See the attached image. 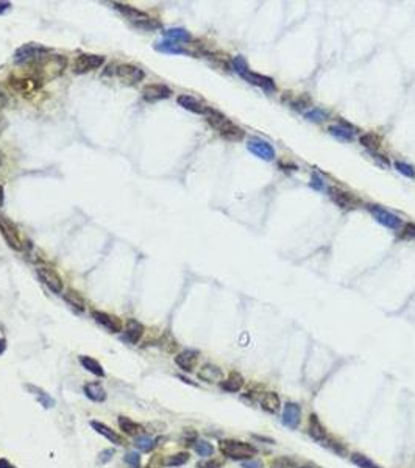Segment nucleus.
Returning <instances> with one entry per match:
<instances>
[{
	"label": "nucleus",
	"mask_w": 415,
	"mask_h": 468,
	"mask_svg": "<svg viewBox=\"0 0 415 468\" xmlns=\"http://www.w3.org/2000/svg\"><path fill=\"white\" fill-rule=\"evenodd\" d=\"M5 350H6V340L0 337V354L5 353Z\"/></svg>",
	"instance_id": "nucleus-54"
},
{
	"label": "nucleus",
	"mask_w": 415,
	"mask_h": 468,
	"mask_svg": "<svg viewBox=\"0 0 415 468\" xmlns=\"http://www.w3.org/2000/svg\"><path fill=\"white\" fill-rule=\"evenodd\" d=\"M105 63V57L102 55H94V53H83L80 55L75 63H74V71L77 74H84L89 71H95L98 68H102Z\"/></svg>",
	"instance_id": "nucleus-7"
},
{
	"label": "nucleus",
	"mask_w": 415,
	"mask_h": 468,
	"mask_svg": "<svg viewBox=\"0 0 415 468\" xmlns=\"http://www.w3.org/2000/svg\"><path fill=\"white\" fill-rule=\"evenodd\" d=\"M78 361H80V364L83 365V369H86L89 373H92V375H95V376H98V378H105L106 373H105L103 365L100 364L97 359L91 358V356L82 354V356H78Z\"/></svg>",
	"instance_id": "nucleus-26"
},
{
	"label": "nucleus",
	"mask_w": 415,
	"mask_h": 468,
	"mask_svg": "<svg viewBox=\"0 0 415 468\" xmlns=\"http://www.w3.org/2000/svg\"><path fill=\"white\" fill-rule=\"evenodd\" d=\"M83 392H84V395L89 399L94 401V403H103V401L106 399V390L103 389V386L100 383H87V384H84Z\"/></svg>",
	"instance_id": "nucleus-22"
},
{
	"label": "nucleus",
	"mask_w": 415,
	"mask_h": 468,
	"mask_svg": "<svg viewBox=\"0 0 415 468\" xmlns=\"http://www.w3.org/2000/svg\"><path fill=\"white\" fill-rule=\"evenodd\" d=\"M114 454H116V451H114L113 448H106V450H103V451L98 453L97 462H98L100 465H105V464H108L111 459L114 458Z\"/></svg>",
	"instance_id": "nucleus-44"
},
{
	"label": "nucleus",
	"mask_w": 415,
	"mask_h": 468,
	"mask_svg": "<svg viewBox=\"0 0 415 468\" xmlns=\"http://www.w3.org/2000/svg\"><path fill=\"white\" fill-rule=\"evenodd\" d=\"M359 141H361L362 146L365 149H368V150H376L381 146V138L378 135H375V133H367V135H362Z\"/></svg>",
	"instance_id": "nucleus-37"
},
{
	"label": "nucleus",
	"mask_w": 415,
	"mask_h": 468,
	"mask_svg": "<svg viewBox=\"0 0 415 468\" xmlns=\"http://www.w3.org/2000/svg\"><path fill=\"white\" fill-rule=\"evenodd\" d=\"M116 75L119 77V80L123 83V84H128V86H134L138 84L139 81L144 80V71L138 66H133V64H120L117 66L116 69Z\"/></svg>",
	"instance_id": "nucleus-8"
},
{
	"label": "nucleus",
	"mask_w": 415,
	"mask_h": 468,
	"mask_svg": "<svg viewBox=\"0 0 415 468\" xmlns=\"http://www.w3.org/2000/svg\"><path fill=\"white\" fill-rule=\"evenodd\" d=\"M328 192H330V197H331L332 202L340 208H354V205L357 203V200L350 192L342 191V189L335 187V186L330 187Z\"/></svg>",
	"instance_id": "nucleus-17"
},
{
	"label": "nucleus",
	"mask_w": 415,
	"mask_h": 468,
	"mask_svg": "<svg viewBox=\"0 0 415 468\" xmlns=\"http://www.w3.org/2000/svg\"><path fill=\"white\" fill-rule=\"evenodd\" d=\"M309 432H311V436L316 440H325V439H327V431H325V428L322 426V423L319 421L317 415H311Z\"/></svg>",
	"instance_id": "nucleus-32"
},
{
	"label": "nucleus",
	"mask_w": 415,
	"mask_h": 468,
	"mask_svg": "<svg viewBox=\"0 0 415 468\" xmlns=\"http://www.w3.org/2000/svg\"><path fill=\"white\" fill-rule=\"evenodd\" d=\"M119 428L123 431V434H127L130 437H138L144 432V426L136 423L134 420H131L130 417H125V415H120L119 417Z\"/></svg>",
	"instance_id": "nucleus-23"
},
{
	"label": "nucleus",
	"mask_w": 415,
	"mask_h": 468,
	"mask_svg": "<svg viewBox=\"0 0 415 468\" xmlns=\"http://www.w3.org/2000/svg\"><path fill=\"white\" fill-rule=\"evenodd\" d=\"M9 8H11L9 2H0V14H3L5 11H8Z\"/></svg>",
	"instance_id": "nucleus-50"
},
{
	"label": "nucleus",
	"mask_w": 415,
	"mask_h": 468,
	"mask_svg": "<svg viewBox=\"0 0 415 468\" xmlns=\"http://www.w3.org/2000/svg\"><path fill=\"white\" fill-rule=\"evenodd\" d=\"M113 5H114V8L117 11H120L123 16H125L127 19H130L131 22H134L136 25L138 24H145V22L152 20V17L145 13V11H141L136 6H131V5H127V3H119V2H116Z\"/></svg>",
	"instance_id": "nucleus-12"
},
{
	"label": "nucleus",
	"mask_w": 415,
	"mask_h": 468,
	"mask_svg": "<svg viewBox=\"0 0 415 468\" xmlns=\"http://www.w3.org/2000/svg\"><path fill=\"white\" fill-rule=\"evenodd\" d=\"M0 468H16V467L13 464H9L6 459L2 458V459H0Z\"/></svg>",
	"instance_id": "nucleus-51"
},
{
	"label": "nucleus",
	"mask_w": 415,
	"mask_h": 468,
	"mask_svg": "<svg viewBox=\"0 0 415 468\" xmlns=\"http://www.w3.org/2000/svg\"><path fill=\"white\" fill-rule=\"evenodd\" d=\"M242 468H264V465H262V462L261 461H247V462H242V465H241Z\"/></svg>",
	"instance_id": "nucleus-48"
},
{
	"label": "nucleus",
	"mask_w": 415,
	"mask_h": 468,
	"mask_svg": "<svg viewBox=\"0 0 415 468\" xmlns=\"http://www.w3.org/2000/svg\"><path fill=\"white\" fill-rule=\"evenodd\" d=\"M0 164H2V153H0Z\"/></svg>",
	"instance_id": "nucleus-55"
},
{
	"label": "nucleus",
	"mask_w": 415,
	"mask_h": 468,
	"mask_svg": "<svg viewBox=\"0 0 415 468\" xmlns=\"http://www.w3.org/2000/svg\"><path fill=\"white\" fill-rule=\"evenodd\" d=\"M144 331H145V328L141 321L130 318L125 325V329H123V340H127L131 345H136L142 339Z\"/></svg>",
	"instance_id": "nucleus-15"
},
{
	"label": "nucleus",
	"mask_w": 415,
	"mask_h": 468,
	"mask_svg": "<svg viewBox=\"0 0 415 468\" xmlns=\"http://www.w3.org/2000/svg\"><path fill=\"white\" fill-rule=\"evenodd\" d=\"M155 49L161 52V53H172V55H183V53H189V50L186 47H183V44L179 42H173V41H160L155 44Z\"/></svg>",
	"instance_id": "nucleus-27"
},
{
	"label": "nucleus",
	"mask_w": 415,
	"mask_h": 468,
	"mask_svg": "<svg viewBox=\"0 0 415 468\" xmlns=\"http://www.w3.org/2000/svg\"><path fill=\"white\" fill-rule=\"evenodd\" d=\"M351 462L354 465H357L359 468H381L379 465H376L373 461H370L367 456H364L361 453H353L351 454Z\"/></svg>",
	"instance_id": "nucleus-38"
},
{
	"label": "nucleus",
	"mask_w": 415,
	"mask_h": 468,
	"mask_svg": "<svg viewBox=\"0 0 415 468\" xmlns=\"http://www.w3.org/2000/svg\"><path fill=\"white\" fill-rule=\"evenodd\" d=\"M125 464L130 468H141V456L136 451H128L125 454Z\"/></svg>",
	"instance_id": "nucleus-41"
},
{
	"label": "nucleus",
	"mask_w": 415,
	"mask_h": 468,
	"mask_svg": "<svg viewBox=\"0 0 415 468\" xmlns=\"http://www.w3.org/2000/svg\"><path fill=\"white\" fill-rule=\"evenodd\" d=\"M164 38L167 41H173V42H189L192 39L190 33L186 31L184 28H169L164 31Z\"/></svg>",
	"instance_id": "nucleus-31"
},
{
	"label": "nucleus",
	"mask_w": 415,
	"mask_h": 468,
	"mask_svg": "<svg viewBox=\"0 0 415 468\" xmlns=\"http://www.w3.org/2000/svg\"><path fill=\"white\" fill-rule=\"evenodd\" d=\"M328 131L331 133L332 136H335L337 139H342V141H353L354 139L353 131H350L348 128H345L342 125H331L328 128Z\"/></svg>",
	"instance_id": "nucleus-36"
},
{
	"label": "nucleus",
	"mask_w": 415,
	"mask_h": 468,
	"mask_svg": "<svg viewBox=\"0 0 415 468\" xmlns=\"http://www.w3.org/2000/svg\"><path fill=\"white\" fill-rule=\"evenodd\" d=\"M63 297H64L66 302L69 303L75 311H78V312H83V311H84L86 302H84V298H83L82 294H78L77 291H74V289H67V291L63 294Z\"/></svg>",
	"instance_id": "nucleus-29"
},
{
	"label": "nucleus",
	"mask_w": 415,
	"mask_h": 468,
	"mask_svg": "<svg viewBox=\"0 0 415 468\" xmlns=\"http://www.w3.org/2000/svg\"><path fill=\"white\" fill-rule=\"evenodd\" d=\"M198 380L205 381V383H222L223 381V372L220 367L214 365V364H205L197 373Z\"/></svg>",
	"instance_id": "nucleus-18"
},
{
	"label": "nucleus",
	"mask_w": 415,
	"mask_h": 468,
	"mask_svg": "<svg viewBox=\"0 0 415 468\" xmlns=\"http://www.w3.org/2000/svg\"><path fill=\"white\" fill-rule=\"evenodd\" d=\"M198 361V351L195 350H184L175 356V364L184 372H192Z\"/></svg>",
	"instance_id": "nucleus-16"
},
{
	"label": "nucleus",
	"mask_w": 415,
	"mask_h": 468,
	"mask_svg": "<svg viewBox=\"0 0 415 468\" xmlns=\"http://www.w3.org/2000/svg\"><path fill=\"white\" fill-rule=\"evenodd\" d=\"M279 167H286L284 170H297V165H294V164H284V162H279Z\"/></svg>",
	"instance_id": "nucleus-52"
},
{
	"label": "nucleus",
	"mask_w": 415,
	"mask_h": 468,
	"mask_svg": "<svg viewBox=\"0 0 415 468\" xmlns=\"http://www.w3.org/2000/svg\"><path fill=\"white\" fill-rule=\"evenodd\" d=\"M176 102H178L179 106H183L184 109L190 111V113H195V114H203V116H205V111H206V108H208V106H205L203 103H201L200 100H197L195 97L186 95V94L179 95V97L176 98Z\"/></svg>",
	"instance_id": "nucleus-20"
},
{
	"label": "nucleus",
	"mask_w": 415,
	"mask_h": 468,
	"mask_svg": "<svg viewBox=\"0 0 415 468\" xmlns=\"http://www.w3.org/2000/svg\"><path fill=\"white\" fill-rule=\"evenodd\" d=\"M242 77H244L249 83L256 84V86H261L262 89H265V91H270V92H272V91H275V89H276L275 81L272 80V78L264 77V75H261V74H256V72L249 71L247 74H244Z\"/></svg>",
	"instance_id": "nucleus-21"
},
{
	"label": "nucleus",
	"mask_w": 415,
	"mask_h": 468,
	"mask_svg": "<svg viewBox=\"0 0 415 468\" xmlns=\"http://www.w3.org/2000/svg\"><path fill=\"white\" fill-rule=\"evenodd\" d=\"M370 214L375 217L376 222H379L381 225H384L390 230H398L403 227V220L395 216L394 213H390V211L381 208L379 205H367Z\"/></svg>",
	"instance_id": "nucleus-5"
},
{
	"label": "nucleus",
	"mask_w": 415,
	"mask_h": 468,
	"mask_svg": "<svg viewBox=\"0 0 415 468\" xmlns=\"http://www.w3.org/2000/svg\"><path fill=\"white\" fill-rule=\"evenodd\" d=\"M300 420H301L300 406L295 403H287L284 406V410H283V423L287 428L295 429L300 425Z\"/></svg>",
	"instance_id": "nucleus-19"
},
{
	"label": "nucleus",
	"mask_w": 415,
	"mask_h": 468,
	"mask_svg": "<svg viewBox=\"0 0 415 468\" xmlns=\"http://www.w3.org/2000/svg\"><path fill=\"white\" fill-rule=\"evenodd\" d=\"M303 468H312V467H303Z\"/></svg>",
	"instance_id": "nucleus-56"
},
{
	"label": "nucleus",
	"mask_w": 415,
	"mask_h": 468,
	"mask_svg": "<svg viewBox=\"0 0 415 468\" xmlns=\"http://www.w3.org/2000/svg\"><path fill=\"white\" fill-rule=\"evenodd\" d=\"M170 95H172L170 87L161 83H152V84L144 86L142 89V98L149 103L160 102V100L169 98Z\"/></svg>",
	"instance_id": "nucleus-9"
},
{
	"label": "nucleus",
	"mask_w": 415,
	"mask_h": 468,
	"mask_svg": "<svg viewBox=\"0 0 415 468\" xmlns=\"http://www.w3.org/2000/svg\"><path fill=\"white\" fill-rule=\"evenodd\" d=\"M25 387H27V390H28V392H30L33 396H36V399L39 401V404H41L44 409H52V407H55V398H53L50 393H47L46 390H42L41 387H36V386H31V384H27Z\"/></svg>",
	"instance_id": "nucleus-25"
},
{
	"label": "nucleus",
	"mask_w": 415,
	"mask_h": 468,
	"mask_svg": "<svg viewBox=\"0 0 415 468\" xmlns=\"http://www.w3.org/2000/svg\"><path fill=\"white\" fill-rule=\"evenodd\" d=\"M50 50L47 47H44L42 44H36V42H28L20 46L16 52H14V61L19 64L24 63H35L38 60H41L42 57L49 55Z\"/></svg>",
	"instance_id": "nucleus-4"
},
{
	"label": "nucleus",
	"mask_w": 415,
	"mask_h": 468,
	"mask_svg": "<svg viewBox=\"0 0 415 468\" xmlns=\"http://www.w3.org/2000/svg\"><path fill=\"white\" fill-rule=\"evenodd\" d=\"M92 318L98 323L100 326H103L108 332H120L123 329V323L119 317L108 314L103 311H94Z\"/></svg>",
	"instance_id": "nucleus-10"
},
{
	"label": "nucleus",
	"mask_w": 415,
	"mask_h": 468,
	"mask_svg": "<svg viewBox=\"0 0 415 468\" xmlns=\"http://www.w3.org/2000/svg\"><path fill=\"white\" fill-rule=\"evenodd\" d=\"M194 450L198 456H201V458H209V456L214 454V447L206 440H195Z\"/></svg>",
	"instance_id": "nucleus-35"
},
{
	"label": "nucleus",
	"mask_w": 415,
	"mask_h": 468,
	"mask_svg": "<svg viewBox=\"0 0 415 468\" xmlns=\"http://www.w3.org/2000/svg\"><path fill=\"white\" fill-rule=\"evenodd\" d=\"M403 236L415 239V224H405L403 225Z\"/></svg>",
	"instance_id": "nucleus-45"
},
{
	"label": "nucleus",
	"mask_w": 415,
	"mask_h": 468,
	"mask_svg": "<svg viewBox=\"0 0 415 468\" xmlns=\"http://www.w3.org/2000/svg\"><path fill=\"white\" fill-rule=\"evenodd\" d=\"M36 273L39 276V280L46 284L53 294H57V295L63 294V289H64L63 278L60 276V273L57 270L49 269V267H39V269H36Z\"/></svg>",
	"instance_id": "nucleus-6"
},
{
	"label": "nucleus",
	"mask_w": 415,
	"mask_h": 468,
	"mask_svg": "<svg viewBox=\"0 0 415 468\" xmlns=\"http://www.w3.org/2000/svg\"><path fill=\"white\" fill-rule=\"evenodd\" d=\"M219 450L223 456H227V458L234 459V461L251 459L256 454V448L253 447V445L247 443V442L233 440V439L222 440L219 443Z\"/></svg>",
	"instance_id": "nucleus-2"
},
{
	"label": "nucleus",
	"mask_w": 415,
	"mask_h": 468,
	"mask_svg": "<svg viewBox=\"0 0 415 468\" xmlns=\"http://www.w3.org/2000/svg\"><path fill=\"white\" fill-rule=\"evenodd\" d=\"M311 186H312L314 189H316V191H325V181L322 180V178H320L319 175H316V173L312 175Z\"/></svg>",
	"instance_id": "nucleus-46"
},
{
	"label": "nucleus",
	"mask_w": 415,
	"mask_h": 468,
	"mask_svg": "<svg viewBox=\"0 0 415 468\" xmlns=\"http://www.w3.org/2000/svg\"><path fill=\"white\" fill-rule=\"evenodd\" d=\"M8 84H9V87L13 89V91H16L17 94H31V92H35L36 89L41 86V83L38 81V80H35V78H19V77H11L9 80H8Z\"/></svg>",
	"instance_id": "nucleus-13"
},
{
	"label": "nucleus",
	"mask_w": 415,
	"mask_h": 468,
	"mask_svg": "<svg viewBox=\"0 0 415 468\" xmlns=\"http://www.w3.org/2000/svg\"><path fill=\"white\" fill-rule=\"evenodd\" d=\"M247 149H249L254 156H257V158H261L264 161H273L275 159V150L267 141L257 139V138L250 139L249 144H247Z\"/></svg>",
	"instance_id": "nucleus-11"
},
{
	"label": "nucleus",
	"mask_w": 415,
	"mask_h": 468,
	"mask_svg": "<svg viewBox=\"0 0 415 468\" xmlns=\"http://www.w3.org/2000/svg\"><path fill=\"white\" fill-rule=\"evenodd\" d=\"M305 116H306V119H309L311 122H317V124H320V122H323V120L328 119V113H327V111H323L322 108H312V109L306 111Z\"/></svg>",
	"instance_id": "nucleus-39"
},
{
	"label": "nucleus",
	"mask_w": 415,
	"mask_h": 468,
	"mask_svg": "<svg viewBox=\"0 0 415 468\" xmlns=\"http://www.w3.org/2000/svg\"><path fill=\"white\" fill-rule=\"evenodd\" d=\"M187 461H189V454L184 453V451H181V453L167 456V459L163 462V465H166V467H181V465H184Z\"/></svg>",
	"instance_id": "nucleus-34"
},
{
	"label": "nucleus",
	"mask_w": 415,
	"mask_h": 468,
	"mask_svg": "<svg viewBox=\"0 0 415 468\" xmlns=\"http://www.w3.org/2000/svg\"><path fill=\"white\" fill-rule=\"evenodd\" d=\"M3 203H5V189L0 184V206H3Z\"/></svg>",
	"instance_id": "nucleus-53"
},
{
	"label": "nucleus",
	"mask_w": 415,
	"mask_h": 468,
	"mask_svg": "<svg viewBox=\"0 0 415 468\" xmlns=\"http://www.w3.org/2000/svg\"><path fill=\"white\" fill-rule=\"evenodd\" d=\"M289 467H290L289 459H279L273 462V468H289Z\"/></svg>",
	"instance_id": "nucleus-49"
},
{
	"label": "nucleus",
	"mask_w": 415,
	"mask_h": 468,
	"mask_svg": "<svg viewBox=\"0 0 415 468\" xmlns=\"http://www.w3.org/2000/svg\"><path fill=\"white\" fill-rule=\"evenodd\" d=\"M217 131L220 133L222 138H225V139H228V141H241V139L245 136V131H244L242 128H239L236 124H233L230 119H228L225 124H223Z\"/></svg>",
	"instance_id": "nucleus-24"
},
{
	"label": "nucleus",
	"mask_w": 415,
	"mask_h": 468,
	"mask_svg": "<svg viewBox=\"0 0 415 468\" xmlns=\"http://www.w3.org/2000/svg\"><path fill=\"white\" fill-rule=\"evenodd\" d=\"M289 95H290V94H289ZM289 105H292L294 108H298V109H306V108L311 105V97L306 95V94H303V95H300V97H297V98H292V95H290Z\"/></svg>",
	"instance_id": "nucleus-40"
},
{
	"label": "nucleus",
	"mask_w": 415,
	"mask_h": 468,
	"mask_svg": "<svg viewBox=\"0 0 415 468\" xmlns=\"http://www.w3.org/2000/svg\"><path fill=\"white\" fill-rule=\"evenodd\" d=\"M0 233L5 239V242L9 245L11 248L16 251H22L24 250V240H22V236L19 233V228L14 225V222L8 219L6 216L0 214Z\"/></svg>",
	"instance_id": "nucleus-3"
},
{
	"label": "nucleus",
	"mask_w": 415,
	"mask_h": 468,
	"mask_svg": "<svg viewBox=\"0 0 415 468\" xmlns=\"http://www.w3.org/2000/svg\"><path fill=\"white\" fill-rule=\"evenodd\" d=\"M91 426H92V429H94L95 432L100 434V436H103L108 442L117 445V447H122V445L127 443L125 439H123V436H120L119 432H116L114 429H111L109 426H106L105 423H102V421L92 420V421H91Z\"/></svg>",
	"instance_id": "nucleus-14"
},
{
	"label": "nucleus",
	"mask_w": 415,
	"mask_h": 468,
	"mask_svg": "<svg viewBox=\"0 0 415 468\" xmlns=\"http://www.w3.org/2000/svg\"><path fill=\"white\" fill-rule=\"evenodd\" d=\"M220 464L214 459H208V461H201L197 464V468H219Z\"/></svg>",
	"instance_id": "nucleus-47"
},
{
	"label": "nucleus",
	"mask_w": 415,
	"mask_h": 468,
	"mask_svg": "<svg viewBox=\"0 0 415 468\" xmlns=\"http://www.w3.org/2000/svg\"><path fill=\"white\" fill-rule=\"evenodd\" d=\"M395 169H397L400 173H403L405 176H408V178H415V169H414L412 165L406 164V162L395 161Z\"/></svg>",
	"instance_id": "nucleus-42"
},
{
	"label": "nucleus",
	"mask_w": 415,
	"mask_h": 468,
	"mask_svg": "<svg viewBox=\"0 0 415 468\" xmlns=\"http://www.w3.org/2000/svg\"><path fill=\"white\" fill-rule=\"evenodd\" d=\"M233 68L236 69V72H238L241 77L250 71L249 66H247V63H245V60H244L242 57H236V58L233 60Z\"/></svg>",
	"instance_id": "nucleus-43"
},
{
	"label": "nucleus",
	"mask_w": 415,
	"mask_h": 468,
	"mask_svg": "<svg viewBox=\"0 0 415 468\" xmlns=\"http://www.w3.org/2000/svg\"><path fill=\"white\" fill-rule=\"evenodd\" d=\"M279 406H281V401H279V396L275 392H267L261 398V407L268 414H276Z\"/></svg>",
	"instance_id": "nucleus-28"
},
{
	"label": "nucleus",
	"mask_w": 415,
	"mask_h": 468,
	"mask_svg": "<svg viewBox=\"0 0 415 468\" xmlns=\"http://www.w3.org/2000/svg\"><path fill=\"white\" fill-rule=\"evenodd\" d=\"M242 386H244V378H242V375H239L236 372H233L227 380H223L220 383V387L225 390V392H239Z\"/></svg>",
	"instance_id": "nucleus-30"
},
{
	"label": "nucleus",
	"mask_w": 415,
	"mask_h": 468,
	"mask_svg": "<svg viewBox=\"0 0 415 468\" xmlns=\"http://www.w3.org/2000/svg\"><path fill=\"white\" fill-rule=\"evenodd\" d=\"M67 68V58L64 55H46L41 60L35 61L33 64V75L31 78L38 80L41 84L52 80H57L58 77L63 75V72Z\"/></svg>",
	"instance_id": "nucleus-1"
},
{
	"label": "nucleus",
	"mask_w": 415,
	"mask_h": 468,
	"mask_svg": "<svg viewBox=\"0 0 415 468\" xmlns=\"http://www.w3.org/2000/svg\"><path fill=\"white\" fill-rule=\"evenodd\" d=\"M156 442H158V440L153 439V437H150V436H138L136 440H134V445H136V448H138L139 451H142V453H150V451L155 450L156 445H158Z\"/></svg>",
	"instance_id": "nucleus-33"
}]
</instances>
